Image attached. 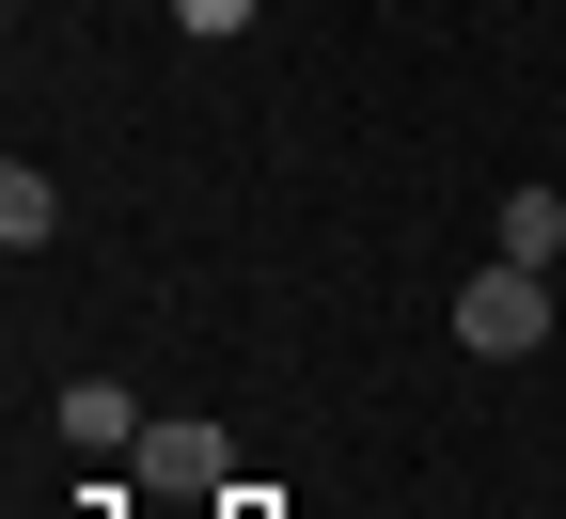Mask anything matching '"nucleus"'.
I'll return each instance as SVG.
<instances>
[{
    "label": "nucleus",
    "instance_id": "obj_5",
    "mask_svg": "<svg viewBox=\"0 0 566 519\" xmlns=\"http://www.w3.org/2000/svg\"><path fill=\"white\" fill-rule=\"evenodd\" d=\"M0 237H17V252H48V237H63V189H48L32 158H17V174H0Z\"/></svg>",
    "mask_w": 566,
    "mask_h": 519
},
{
    "label": "nucleus",
    "instance_id": "obj_7",
    "mask_svg": "<svg viewBox=\"0 0 566 519\" xmlns=\"http://www.w3.org/2000/svg\"><path fill=\"white\" fill-rule=\"evenodd\" d=\"M237 519H252V488H237Z\"/></svg>",
    "mask_w": 566,
    "mask_h": 519
},
{
    "label": "nucleus",
    "instance_id": "obj_6",
    "mask_svg": "<svg viewBox=\"0 0 566 519\" xmlns=\"http://www.w3.org/2000/svg\"><path fill=\"white\" fill-rule=\"evenodd\" d=\"M174 32H189V48H237V32H252V0H174Z\"/></svg>",
    "mask_w": 566,
    "mask_h": 519
},
{
    "label": "nucleus",
    "instance_id": "obj_2",
    "mask_svg": "<svg viewBox=\"0 0 566 519\" xmlns=\"http://www.w3.org/2000/svg\"><path fill=\"white\" fill-rule=\"evenodd\" d=\"M142 504H237V425L158 409V425H142Z\"/></svg>",
    "mask_w": 566,
    "mask_h": 519
},
{
    "label": "nucleus",
    "instance_id": "obj_4",
    "mask_svg": "<svg viewBox=\"0 0 566 519\" xmlns=\"http://www.w3.org/2000/svg\"><path fill=\"white\" fill-rule=\"evenodd\" d=\"M488 252L551 268V252H566V189H504V220H488Z\"/></svg>",
    "mask_w": 566,
    "mask_h": 519
},
{
    "label": "nucleus",
    "instance_id": "obj_1",
    "mask_svg": "<svg viewBox=\"0 0 566 519\" xmlns=\"http://www.w3.org/2000/svg\"><path fill=\"white\" fill-rule=\"evenodd\" d=\"M457 346H472V362H535V346H551V268L488 252V268L457 283Z\"/></svg>",
    "mask_w": 566,
    "mask_h": 519
},
{
    "label": "nucleus",
    "instance_id": "obj_3",
    "mask_svg": "<svg viewBox=\"0 0 566 519\" xmlns=\"http://www.w3.org/2000/svg\"><path fill=\"white\" fill-rule=\"evenodd\" d=\"M63 440L80 457H142V394L126 378H63Z\"/></svg>",
    "mask_w": 566,
    "mask_h": 519
}]
</instances>
